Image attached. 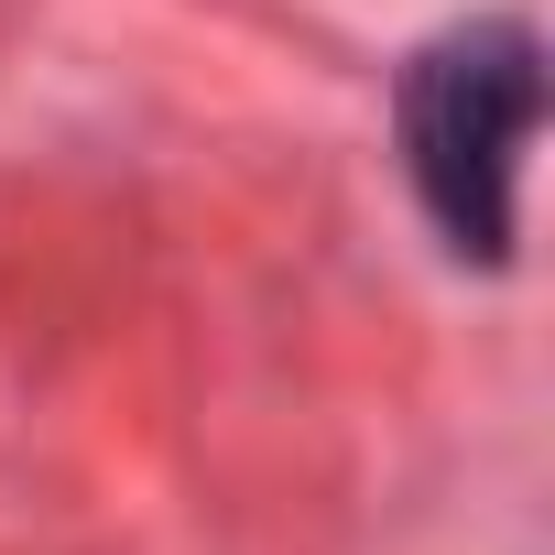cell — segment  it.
Wrapping results in <instances>:
<instances>
[{
    "label": "cell",
    "instance_id": "obj_1",
    "mask_svg": "<svg viewBox=\"0 0 555 555\" xmlns=\"http://www.w3.org/2000/svg\"><path fill=\"white\" fill-rule=\"evenodd\" d=\"M533 131H544V44L522 23H468L414 55L403 164H414V196L447 229V250H468V261L512 250V196H522Z\"/></svg>",
    "mask_w": 555,
    "mask_h": 555
}]
</instances>
